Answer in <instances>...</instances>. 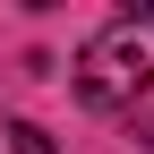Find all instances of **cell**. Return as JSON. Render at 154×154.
<instances>
[{
	"mask_svg": "<svg viewBox=\"0 0 154 154\" xmlns=\"http://www.w3.org/2000/svg\"><path fill=\"white\" fill-rule=\"evenodd\" d=\"M9 154H51V137H43L34 120H17V128H9Z\"/></svg>",
	"mask_w": 154,
	"mask_h": 154,
	"instance_id": "7a4b0ae2",
	"label": "cell"
},
{
	"mask_svg": "<svg viewBox=\"0 0 154 154\" xmlns=\"http://www.w3.org/2000/svg\"><path fill=\"white\" fill-rule=\"evenodd\" d=\"M154 86V9H128L77 51V103L86 111H120Z\"/></svg>",
	"mask_w": 154,
	"mask_h": 154,
	"instance_id": "6da1fadb",
	"label": "cell"
},
{
	"mask_svg": "<svg viewBox=\"0 0 154 154\" xmlns=\"http://www.w3.org/2000/svg\"><path fill=\"white\" fill-rule=\"evenodd\" d=\"M137 137H146V146H154V111H146V120H137Z\"/></svg>",
	"mask_w": 154,
	"mask_h": 154,
	"instance_id": "3957f363",
	"label": "cell"
}]
</instances>
